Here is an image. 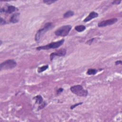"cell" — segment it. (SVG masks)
<instances>
[{
	"instance_id": "44dd1931",
	"label": "cell",
	"mask_w": 122,
	"mask_h": 122,
	"mask_svg": "<svg viewBox=\"0 0 122 122\" xmlns=\"http://www.w3.org/2000/svg\"><path fill=\"white\" fill-rule=\"evenodd\" d=\"M94 38H92V39H91L90 40H89V41H88L87 42V43H86V44H89V45H90L93 42V41L94 40Z\"/></svg>"
},
{
	"instance_id": "52a82bcc",
	"label": "cell",
	"mask_w": 122,
	"mask_h": 122,
	"mask_svg": "<svg viewBox=\"0 0 122 122\" xmlns=\"http://www.w3.org/2000/svg\"><path fill=\"white\" fill-rule=\"evenodd\" d=\"M66 54V50L65 49H61L54 53H53L50 55L51 60L52 61L55 56H64Z\"/></svg>"
},
{
	"instance_id": "5b68a950",
	"label": "cell",
	"mask_w": 122,
	"mask_h": 122,
	"mask_svg": "<svg viewBox=\"0 0 122 122\" xmlns=\"http://www.w3.org/2000/svg\"><path fill=\"white\" fill-rule=\"evenodd\" d=\"M17 65L16 62L14 60H8L2 63L0 65V70H9L15 68Z\"/></svg>"
},
{
	"instance_id": "7402d4cb",
	"label": "cell",
	"mask_w": 122,
	"mask_h": 122,
	"mask_svg": "<svg viewBox=\"0 0 122 122\" xmlns=\"http://www.w3.org/2000/svg\"><path fill=\"white\" fill-rule=\"evenodd\" d=\"M122 63V61L121 60H119V61H117L115 62V65H119V64H121Z\"/></svg>"
},
{
	"instance_id": "e0dca14e",
	"label": "cell",
	"mask_w": 122,
	"mask_h": 122,
	"mask_svg": "<svg viewBox=\"0 0 122 122\" xmlns=\"http://www.w3.org/2000/svg\"><path fill=\"white\" fill-rule=\"evenodd\" d=\"M83 102H79V103H75L74 104V105H72L71 106V109H73L74 108H75L76 107L80 105H81L83 104Z\"/></svg>"
},
{
	"instance_id": "ba28073f",
	"label": "cell",
	"mask_w": 122,
	"mask_h": 122,
	"mask_svg": "<svg viewBox=\"0 0 122 122\" xmlns=\"http://www.w3.org/2000/svg\"><path fill=\"white\" fill-rule=\"evenodd\" d=\"M34 99L35 100L36 102H35L36 103H38L39 104H41V105L39 106L40 108L39 109H41L45 107L46 105V103L45 102H44V100L43 97L40 95H38L36 96H35Z\"/></svg>"
},
{
	"instance_id": "9a60e30c",
	"label": "cell",
	"mask_w": 122,
	"mask_h": 122,
	"mask_svg": "<svg viewBox=\"0 0 122 122\" xmlns=\"http://www.w3.org/2000/svg\"><path fill=\"white\" fill-rule=\"evenodd\" d=\"M48 68H49V66L48 65L43 66L41 67H39L38 69V72L39 73H41L45 71V70H46Z\"/></svg>"
},
{
	"instance_id": "2e32d148",
	"label": "cell",
	"mask_w": 122,
	"mask_h": 122,
	"mask_svg": "<svg viewBox=\"0 0 122 122\" xmlns=\"http://www.w3.org/2000/svg\"><path fill=\"white\" fill-rule=\"evenodd\" d=\"M56 1H51V0H48V1H43V2L44 3V4H46L47 5H51L55 2H56Z\"/></svg>"
},
{
	"instance_id": "ac0fdd59",
	"label": "cell",
	"mask_w": 122,
	"mask_h": 122,
	"mask_svg": "<svg viewBox=\"0 0 122 122\" xmlns=\"http://www.w3.org/2000/svg\"><path fill=\"white\" fill-rule=\"evenodd\" d=\"M6 24V22L2 18H1V22H0V24L1 25H5Z\"/></svg>"
},
{
	"instance_id": "ffe728a7",
	"label": "cell",
	"mask_w": 122,
	"mask_h": 122,
	"mask_svg": "<svg viewBox=\"0 0 122 122\" xmlns=\"http://www.w3.org/2000/svg\"><path fill=\"white\" fill-rule=\"evenodd\" d=\"M121 3V1H115L112 2V5H119Z\"/></svg>"
},
{
	"instance_id": "8992f818",
	"label": "cell",
	"mask_w": 122,
	"mask_h": 122,
	"mask_svg": "<svg viewBox=\"0 0 122 122\" xmlns=\"http://www.w3.org/2000/svg\"><path fill=\"white\" fill-rule=\"evenodd\" d=\"M117 21L118 19L117 18H112L107 20L103 21L98 23V26L99 27H103L109 25H111L115 24Z\"/></svg>"
},
{
	"instance_id": "d6986e66",
	"label": "cell",
	"mask_w": 122,
	"mask_h": 122,
	"mask_svg": "<svg viewBox=\"0 0 122 122\" xmlns=\"http://www.w3.org/2000/svg\"><path fill=\"white\" fill-rule=\"evenodd\" d=\"M63 91V88H60L58 89V90L57 91V94H59L60 93H62Z\"/></svg>"
},
{
	"instance_id": "7c38bea8",
	"label": "cell",
	"mask_w": 122,
	"mask_h": 122,
	"mask_svg": "<svg viewBox=\"0 0 122 122\" xmlns=\"http://www.w3.org/2000/svg\"><path fill=\"white\" fill-rule=\"evenodd\" d=\"M86 29V27L84 25H77L75 27V30L78 32H83Z\"/></svg>"
},
{
	"instance_id": "6da1fadb",
	"label": "cell",
	"mask_w": 122,
	"mask_h": 122,
	"mask_svg": "<svg viewBox=\"0 0 122 122\" xmlns=\"http://www.w3.org/2000/svg\"><path fill=\"white\" fill-rule=\"evenodd\" d=\"M64 42V40L62 39L59 41L51 43L46 45L39 46L36 48V50L38 51L41 50H47L50 49H57L60 47L63 44Z\"/></svg>"
},
{
	"instance_id": "9c48e42d",
	"label": "cell",
	"mask_w": 122,
	"mask_h": 122,
	"mask_svg": "<svg viewBox=\"0 0 122 122\" xmlns=\"http://www.w3.org/2000/svg\"><path fill=\"white\" fill-rule=\"evenodd\" d=\"M98 16V14L95 12H92L91 13H90L89 15L86 17L83 20V22L84 23H87L88 22L90 21L92 19L97 18Z\"/></svg>"
},
{
	"instance_id": "30bf717a",
	"label": "cell",
	"mask_w": 122,
	"mask_h": 122,
	"mask_svg": "<svg viewBox=\"0 0 122 122\" xmlns=\"http://www.w3.org/2000/svg\"><path fill=\"white\" fill-rule=\"evenodd\" d=\"M18 10V9L16 7H15L14 6L11 5V6H9L8 7L7 10H5V9H2L1 11V13L6 12L8 14H12V13H13L14 12H15Z\"/></svg>"
},
{
	"instance_id": "7a4b0ae2",
	"label": "cell",
	"mask_w": 122,
	"mask_h": 122,
	"mask_svg": "<svg viewBox=\"0 0 122 122\" xmlns=\"http://www.w3.org/2000/svg\"><path fill=\"white\" fill-rule=\"evenodd\" d=\"M71 92L77 96L81 97H85L88 94V91L83 89L81 85H76L72 86L70 88Z\"/></svg>"
},
{
	"instance_id": "3957f363",
	"label": "cell",
	"mask_w": 122,
	"mask_h": 122,
	"mask_svg": "<svg viewBox=\"0 0 122 122\" xmlns=\"http://www.w3.org/2000/svg\"><path fill=\"white\" fill-rule=\"evenodd\" d=\"M52 27H53V25L52 23H46L43 28L40 29L37 32L35 35V41L36 42H39L40 40L41 39V38L43 37V36L44 35V34L46 32L48 31V30L52 29Z\"/></svg>"
},
{
	"instance_id": "277c9868",
	"label": "cell",
	"mask_w": 122,
	"mask_h": 122,
	"mask_svg": "<svg viewBox=\"0 0 122 122\" xmlns=\"http://www.w3.org/2000/svg\"><path fill=\"white\" fill-rule=\"evenodd\" d=\"M72 28V26L70 25L62 26L55 32V34L58 36H66L69 34Z\"/></svg>"
},
{
	"instance_id": "4fadbf2b",
	"label": "cell",
	"mask_w": 122,
	"mask_h": 122,
	"mask_svg": "<svg viewBox=\"0 0 122 122\" xmlns=\"http://www.w3.org/2000/svg\"><path fill=\"white\" fill-rule=\"evenodd\" d=\"M74 15V12L72 11H68L63 15V17L65 18H70Z\"/></svg>"
},
{
	"instance_id": "5bb4252c",
	"label": "cell",
	"mask_w": 122,
	"mask_h": 122,
	"mask_svg": "<svg viewBox=\"0 0 122 122\" xmlns=\"http://www.w3.org/2000/svg\"><path fill=\"white\" fill-rule=\"evenodd\" d=\"M98 71L95 69H89L87 72V74L88 75H94L97 73Z\"/></svg>"
},
{
	"instance_id": "8fae6325",
	"label": "cell",
	"mask_w": 122,
	"mask_h": 122,
	"mask_svg": "<svg viewBox=\"0 0 122 122\" xmlns=\"http://www.w3.org/2000/svg\"><path fill=\"white\" fill-rule=\"evenodd\" d=\"M20 15V14L18 13H15V14H14L11 17L10 22L12 23L13 24L17 23L19 21Z\"/></svg>"
}]
</instances>
